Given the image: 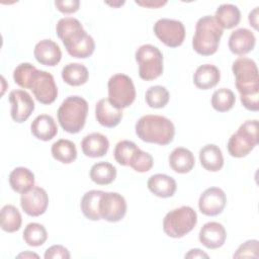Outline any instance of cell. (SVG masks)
<instances>
[{
	"label": "cell",
	"mask_w": 259,
	"mask_h": 259,
	"mask_svg": "<svg viewBox=\"0 0 259 259\" xmlns=\"http://www.w3.org/2000/svg\"><path fill=\"white\" fill-rule=\"evenodd\" d=\"M56 32L71 57L86 59L94 53L95 41L77 18H61L56 25Z\"/></svg>",
	"instance_id": "obj_1"
},
{
	"label": "cell",
	"mask_w": 259,
	"mask_h": 259,
	"mask_svg": "<svg viewBox=\"0 0 259 259\" xmlns=\"http://www.w3.org/2000/svg\"><path fill=\"white\" fill-rule=\"evenodd\" d=\"M136 135L146 143L166 146L172 143L175 136L173 122L162 115L147 114L136 122Z\"/></svg>",
	"instance_id": "obj_2"
},
{
	"label": "cell",
	"mask_w": 259,
	"mask_h": 259,
	"mask_svg": "<svg viewBox=\"0 0 259 259\" xmlns=\"http://www.w3.org/2000/svg\"><path fill=\"white\" fill-rule=\"evenodd\" d=\"M224 29L217 23L211 15L200 17L195 24V32L192 38L193 50L201 56L213 55L220 46Z\"/></svg>",
	"instance_id": "obj_3"
},
{
	"label": "cell",
	"mask_w": 259,
	"mask_h": 259,
	"mask_svg": "<svg viewBox=\"0 0 259 259\" xmlns=\"http://www.w3.org/2000/svg\"><path fill=\"white\" fill-rule=\"evenodd\" d=\"M88 102L81 96H68L60 105L57 117L61 127L69 134L79 133L85 125Z\"/></svg>",
	"instance_id": "obj_4"
},
{
	"label": "cell",
	"mask_w": 259,
	"mask_h": 259,
	"mask_svg": "<svg viewBox=\"0 0 259 259\" xmlns=\"http://www.w3.org/2000/svg\"><path fill=\"white\" fill-rule=\"evenodd\" d=\"M232 71L240 96L259 94L258 68L254 60L247 57H240L234 61Z\"/></svg>",
	"instance_id": "obj_5"
},
{
	"label": "cell",
	"mask_w": 259,
	"mask_h": 259,
	"mask_svg": "<svg viewBox=\"0 0 259 259\" xmlns=\"http://www.w3.org/2000/svg\"><path fill=\"white\" fill-rule=\"evenodd\" d=\"M197 224L196 211L188 205L174 208L163 220V231L170 238H182L191 232Z\"/></svg>",
	"instance_id": "obj_6"
},
{
	"label": "cell",
	"mask_w": 259,
	"mask_h": 259,
	"mask_svg": "<svg viewBox=\"0 0 259 259\" xmlns=\"http://www.w3.org/2000/svg\"><path fill=\"white\" fill-rule=\"evenodd\" d=\"M258 144V120L243 122L228 141V152L232 157H246Z\"/></svg>",
	"instance_id": "obj_7"
},
{
	"label": "cell",
	"mask_w": 259,
	"mask_h": 259,
	"mask_svg": "<svg viewBox=\"0 0 259 259\" xmlns=\"http://www.w3.org/2000/svg\"><path fill=\"white\" fill-rule=\"evenodd\" d=\"M139 65V75L145 81H152L163 73V54L155 46L147 44L139 47L135 54Z\"/></svg>",
	"instance_id": "obj_8"
},
{
	"label": "cell",
	"mask_w": 259,
	"mask_h": 259,
	"mask_svg": "<svg viewBox=\"0 0 259 259\" xmlns=\"http://www.w3.org/2000/svg\"><path fill=\"white\" fill-rule=\"evenodd\" d=\"M108 100L122 109L131 106L136 99V88L132 78L125 74H114L107 83Z\"/></svg>",
	"instance_id": "obj_9"
},
{
	"label": "cell",
	"mask_w": 259,
	"mask_h": 259,
	"mask_svg": "<svg viewBox=\"0 0 259 259\" xmlns=\"http://www.w3.org/2000/svg\"><path fill=\"white\" fill-rule=\"evenodd\" d=\"M28 89L41 104H51L58 97V88L53 75L47 71L36 69L30 79Z\"/></svg>",
	"instance_id": "obj_10"
},
{
	"label": "cell",
	"mask_w": 259,
	"mask_h": 259,
	"mask_svg": "<svg viewBox=\"0 0 259 259\" xmlns=\"http://www.w3.org/2000/svg\"><path fill=\"white\" fill-rule=\"evenodd\" d=\"M153 30L155 35L169 48L181 46L185 38V27L180 20L161 18L154 24Z\"/></svg>",
	"instance_id": "obj_11"
},
{
	"label": "cell",
	"mask_w": 259,
	"mask_h": 259,
	"mask_svg": "<svg viewBox=\"0 0 259 259\" xmlns=\"http://www.w3.org/2000/svg\"><path fill=\"white\" fill-rule=\"evenodd\" d=\"M99 213L101 220L109 223L121 221L126 213V201L117 192L103 191L99 200Z\"/></svg>",
	"instance_id": "obj_12"
},
{
	"label": "cell",
	"mask_w": 259,
	"mask_h": 259,
	"mask_svg": "<svg viewBox=\"0 0 259 259\" xmlns=\"http://www.w3.org/2000/svg\"><path fill=\"white\" fill-rule=\"evenodd\" d=\"M8 99L11 104L10 115L15 122H24L34 110V101L24 90H12L9 93Z\"/></svg>",
	"instance_id": "obj_13"
},
{
	"label": "cell",
	"mask_w": 259,
	"mask_h": 259,
	"mask_svg": "<svg viewBox=\"0 0 259 259\" xmlns=\"http://www.w3.org/2000/svg\"><path fill=\"white\" fill-rule=\"evenodd\" d=\"M48 205V193L39 186H33L29 191L22 193L20 196V206L22 210L30 217L41 215L46 212Z\"/></svg>",
	"instance_id": "obj_14"
},
{
	"label": "cell",
	"mask_w": 259,
	"mask_h": 259,
	"mask_svg": "<svg viewBox=\"0 0 259 259\" xmlns=\"http://www.w3.org/2000/svg\"><path fill=\"white\" fill-rule=\"evenodd\" d=\"M227 203L225 191L219 187H209L199 196L198 208L200 212L207 217H214L223 212Z\"/></svg>",
	"instance_id": "obj_15"
},
{
	"label": "cell",
	"mask_w": 259,
	"mask_h": 259,
	"mask_svg": "<svg viewBox=\"0 0 259 259\" xmlns=\"http://www.w3.org/2000/svg\"><path fill=\"white\" fill-rule=\"evenodd\" d=\"M199 242L207 249H218L222 247L227 239L225 227L218 222L204 224L198 234Z\"/></svg>",
	"instance_id": "obj_16"
},
{
	"label": "cell",
	"mask_w": 259,
	"mask_h": 259,
	"mask_svg": "<svg viewBox=\"0 0 259 259\" xmlns=\"http://www.w3.org/2000/svg\"><path fill=\"white\" fill-rule=\"evenodd\" d=\"M256 44V37L254 33L245 27L234 30L229 37L230 51L238 56H243L253 51Z\"/></svg>",
	"instance_id": "obj_17"
},
{
	"label": "cell",
	"mask_w": 259,
	"mask_h": 259,
	"mask_svg": "<svg viewBox=\"0 0 259 259\" xmlns=\"http://www.w3.org/2000/svg\"><path fill=\"white\" fill-rule=\"evenodd\" d=\"M33 55L38 63L49 67H55L62 59V52L59 45L52 39L38 41L34 47Z\"/></svg>",
	"instance_id": "obj_18"
},
{
	"label": "cell",
	"mask_w": 259,
	"mask_h": 259,
	"mask_svg": "<svg viewBox=\"0 0 259 259\" xmlns=\"http://www.w3.org/2000/svg\"><path fill=\"white\" fill-rule=\"evenodd\" d=\"M95 117L101 125L111 128L120 122L122 111L111 104L108 98H102L95 105Z\"/></svg>",
	"instance_id": "obj_19"
},
{
	"label": "cell",
	"mask_w": 259,
	"mask_h": 259,
	"mask_svg": "<svg viewBox=\"0 0 259 259\" xmlns=\"http://www.w3.org/2000/svg\"><path fill=\"white\" fill-rule=\"evenodd\" d=\"M81 149L86 157L99 158L107 153L109 141L100 133H91L82 139Z\"/></svg>",
	"instance_id": "obj_20"
},
{
	"label": "cell",
	"mask_w": 259,
	"mask_h": 259,
	"mask_svg": "<svg viewBox=\"0 0 259 259\" xmlns=\"http://www.w3.org/2000/svg\"><path fill=\"white\" fill-rule=\"evenodd\" d=\"M148 189L156 196L161 198H168L174 195L177 184L173 177L166 174H154L147 182Z\"/></svg>",
	"instance_id": "obj_21"
},
{
	"label": "cell",
	"mask_w": 259,
	"mask_h": 259,
	"mask_svg": "<svg viewBox=\"0 0 259 259\" xmlns=\"http://www.w3.org/2000/svg\"><path fill=\"white\" fill-rule=\"evenodd\" d=\"M221 79V72L212 64H203L197 67L193 74L194 85L201 90L213 88Z\"/></svg>",
	"instance_id": "obj_22"
},
{
	"label": "cell",
	"mask_w": 259,
	"mask_h": 259,
	"mask_svg": "<svg viewBox=\"0 0 259 259\" xmlns=\"http://www.w3.org/2000/svg\"><path fill=\"white\" fill-rule=\"evenodd\" d=\"M169 165L174 172L185 174L193 169L195 158L190 150L177 147L169 155Z\"/></svg>",
	"instance_id": "obj_23"
},
{
	"label": "cell",
	"mask_w": 259,
	"mask_h": 259,
	"mask_svg": "<svg viewBox=\"0 0 259 259\" xmlns=\"http://www.w3.org/2000/svg\"><path fill=\"white\" fill-rule=\"evenodd\" d=\"M30 132L36 139L48 142L56 137L58 134V126L51 115L39 114L32 120Z\"/></svg>",
	"instance_id": "obj_24"
},
{
	"label": "cell",
	"mask_w": 259,
	"mask_h": 259,
	"mask_svg": "<svg viewBox=\"0 0 259 259\" xmlns=\"http://www.w3.org/2000/svg\"><path fill=\"white\" fill-rule=\"evenodd\" d=\"M199 161L205 170L218 172L224 166V156L222 150L214 144H207L199 151Z\"/></svg>",
	"instance_id": "obj_25"
},
{
	"label": "cell",
	"mask_w": 259,
	"mask_h": 259,
	"mask_svg": "<svg viewBox=\"0 0 259 259\" xmlns=\"http://www.w3.org/2000/svg\"><path fill=\"white\" fill-rule=\"evenodd\" d=\"M9 184L17 193H25L34 186V174L25 167H16L9 174Z\"/></svg>",
	"instance_id": "obj_26"
},
{
	"label": "cell",
	"mask_w": 259,
	"mask_h": 259,
	"mask_svg": "<svg viewBox=\"0 0 259 259\" xmlns=\"http://www.w3.org/2000/svg\"><path fill=\"white\" fill-rule=\"evenodd\" d=\"M213 17L223 29H231L239 24L241 20V11L236 5L225 3L217 8Z\"/></svg>",
	"instance_id": "obj_27"
},
{
	"label": "cell",
	"mask_w": 259,
	"mask_h": 259,
	"mask_svg": "<svg viewBox=\"0 0 259 259\" xmlns=\"http://www.w3.org/2000/svg\"><path fill=\"white\" fill-rule=\"evenodd\" d=\"M88 69L80 63H70L62 69V79L70 86H81L88 81Z\"/></svg>",
	"instance_id": "obj_28"
},
{
	"label": "cell",
	"mask_w": 259,
	"mask_h": 259,
	"mask_svg": "<svg viewBox=\"0 0 259 259\" xmlns=\"http://www.w3.org/2000/svg\"><path fill=\"white\" fill-rule=\"evenodd\" d=\"M52 156L55 160L63 164H71L77 158V149L75 144L67 139H60L52 145Z\"/></svg>",
	"instance_id": "obj_29"
},
{
	"label": "cell",
	"mask_w": 259,
	"mask_h": 259,
	"mask_svg": "<svg viewBox=\"0 0 259 259\" xmlns=\"http://www.w3.org/2000/svg\"><path fill=\"white\" fill-rule=\"evenodd\" d=\"M102 190H89L87 191L80 203L81 210L84 217L90 221H99L101 220L99 213V200L102 195Z\"/></svg>",
	"instance_id": "obj_30"
},
{
	"label": "cell",
	"mask_w": 259,
	"mask_h": 259,
	"mask_svg": "<svg viewBox=\"0 0 259 259\" xmlns=\"http://www.w3.org/2000/svg\"><path fill=\"white\" fill-rule=\"evenodd\" d=\"M90 179L98 185H107L116 178V168L108 162H98L92 165L89 172Z\"/></svg>",
	"instance_id": "obj_31"
},
{
	"label": "cell",
	"mask_w": 259,
	"mask_h": 259,
	"mask_svg": "<svg viewBox=\"0 0 259 259\" xmlns=\"http://www.w3.org/2000/svg\"><path fill=\"white\" fill-rule=\"evenodd\" d=\"M0 224L4 232L14 233L18 231L22 224V218L17 207L12 204H5L1 208Z\"/></svg>",
	"instance_id": "obj_32"
},
{
	"label": "cell",
	"mask_w": 259,
	"mask_h": 259,
	"mask_svg": "<svg viewBox=\"0 0 259 259\" xmlns=\"http://www.w3.org/2000/svg\"><path fill=\"white\" fill-rule=\"evenodd\" d=\"M22 237L28 246L39 247L46 243L48 239V232L41 224L29 223L24 228Z\"/></svg>",
	"instance_id": "obj_33"
},
{
	"label": "cell",
	"mask_w": 259,
	"mask_h": 259,
	"mask_svg": "<svg viewBox=\"0 0 259 259\" xmlns=\"http://www.w3.org/2000/svg\"><path fill=\"white\" fill-rule=\"evenodd\" d=\"M211 106L218 112H227L233 108L236 102L234 92L229 88H220L212 93Z\"/></svg>",
	"instance_id": "obj_34"
},
{
	"label": "cell",
	"mask_w": 259,
	"mask_h": 259,
	"mask_svg": "<svg viewBox=\"0 0 259 259\" xmlns=\"http://www.w3.org/2000/svg\"><path fill=\"white\" fill-rule=\"evenodd\" d=\"M170 94L166 87L161 85L151 86L145 93L146 103L151 108H163L169 102Z\"/></svg>",
	"instance_id": "obj_35"
},
{
	"label": "cell",
	"mask_w": 259,
	"mask_h": 259,
	"mask_svg": "<svg viewBox=\"0 0 259 259\" xmlns=\"http://www.w3.org/2000/svg\"><path fill=\"white\" fill-rule=\"evenodd\" d=\"M140 148L132 141L123 140L115 145L113 156L115 161L121 166H130V162L135 153Z\"/></svg>",
	"instance_id": "obj_36"
},
{
	"label": "cell",
	"mask_w": 259,
	"mask_h": 259,
	"mask_svg": "<svg viewBox=\"0 0 259 259\" xmlns=\"http://www.w3.org/2000/svg\"><path fill=\"white\" fill-rule=\"evenodd\" d=\"M36 70V67H34L30 63H21L13 71V80L14 82L23 89H28V85L30 82V79Z\"/></svg>",
	"instance_id": "obj_37"
},
{
	"label": "cell",
	"mask_w": 259,
	"mask_h": 259,
	"mask_svg": "<svg viewBox=\"0 0 259 259\" xmlns=\"http://www.w3.org/2000/svg\"><path fill=\"white\" fill-rule=\"evenodd\" d=\"M153 164H154L153 157L149 153L139 149L133 156L130 162V167L133 168L136 172L144 173L151 170V168L153 167Z\"/></svg>",
	"instance_id": "obj_38"
},
{
	"label": "cell",
	"mask_w": 259,
	"mask_h": 259,
	"mask_svg": "<svg viewBox=\"0 0 259 259\" xmlns=\"http://www.w3.org/2000/svg\"><path fill=\"white\" fill-rule=\"evenodd\" d=\"M258 240H248L239 246L234 253V258H258L259 257Z\"/></svg>",
	"instance_id": "obj_39"
},
{
	"label": "cell",
	"mask_w": 259,
	"mask_h": 259,
	"mask_svg": "<svg viewBox=\"0 0 259 259\" xmlns=\"http://www.w3.org/2000/svg\"><path fill=\"white\" fill-rule=\"evenodd\" d=\"M44 257L45 259H69L71 255L66 247L62 245H53L46 250Z\"/></svg>",
	"instance_id": "obj_40"
},
{
	"label": "cell",
	"mask_w": 259,
	"mask_h": 259,
	"mask_svg": "<svg viewBox=\"0 0 259 259\" xmlns=\"http://www.w3.org/2000/svg\"><path fill=\"white\" fill-rule=\"evenodd\" d=\"M55 6L62 13H74L79 9L80 1L79 0H56Z\"/></svg>",
	"instance_id": "obj_41"
},
{
	"label": "cell",
	"mask_w": 259,
	"mask_h": 259,
	"mask_svg": "<svg viewBox=\"0 0 259 259\" xmlns=\"http://www.w3.org/2000/svg\"><path fill=\"white\" fill-rule=\"evenodd\" d=\"M135 2L138 5L147 8H159L167 3L166 0H136Z\"/></svg>",
	"instance_id": "obj_42"
},
{
	"label": "cell",
	"mask_w": 259,
	"mask_h": 259,
	"mask_svg": "<svg viewBox=\"0 0 259 259\" xmlns=\"http://www.w3.org/2000/svg\"><path fill=\"white\" fill-rule=\"evenodd\" d=\"M185 258H208V255L206 253H204L202 250L195 248V249H191L188 251V253L185 254Z\"/></svg>",
	"instance_id": "obj_43"
},
{
	"label": "cell",
	"mask_w": 259,
	"mask_h": 259,
	"mask_svg": "<svg viewBox=\"0 0 259 259\" xmlns=\"http://www.w3.org/2000/svg\"><path fill=\"white\" fill-rule=\"evenodd\" d=\"M249 22L250 25H252L255 29H258V7H255L250 13H249Z\"/></svg>",
	"instance_id": "obj_44"
},
{
	"label": "cell",
	"mask_w": 259,
	"mask_h": 259,
	"mask_svg": "<svg viewBox=\"0 0 259 259\" xmlns=\"http://www.w3.org/2000/svg\"><path fill=\"white\" fill-rule=\"evenodd\" d=\"M38 258V255L35 254V253H31L29 251H26V252H23V253H20L17 255V258Z\"/></svg>",
	"instance_id": "obj_45"
}]
</instances>
